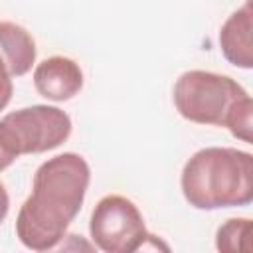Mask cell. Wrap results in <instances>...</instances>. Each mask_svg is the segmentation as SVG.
<instances>
[{
  "label": "cell",
  "instance_id": "cell-2",
  "mask_svg": "<svg viewBox=\"0 0 253 253\" xmlns=\"http://www.w3.org/2000/svg\"><path fill=\"white\" fill-rule=\"evenodd\" d=\"M182 194L198 210L249 206L253 200V156L227 146L202 148L182 170Z\"/></svg>",
  "mask_w": 253,
  "mask_h": 253
},
{
  "label": "cell",
  "instance_id": "cell-11",
  "mask_svg": "<svg viewBox=\"0 0 253 253\" xmlns=\"http://www.w3.org/2000/svg\"><path fill=\"white\" fill-rule=\"evenodd\" d=\"M20 154L22 150H20L16 134L4 121H0V170L8 168Z\"/></svg>",
  "mask_w": 253,
  "mask_h": 253
},
{
  "label": "cell",
  "instance_id": "cell-8",
  "mask_svg": "<svg viewBox=\"0 0 253 253\" xmlns=\"http://www.w3.org/2000/svg\"><path fill=\"white\" fill-rule=\"evenodd\" d=\"M0 57L12 77L26 75L36 61V42L30 32L14 22H0Z\"/></svg>",
  "mask_w": 253,
  "mask_h": 253
},
{
  "label": "cell",
  "instance_id": "cell-12",
  "mask_svg": "<svg viewBox=\"0 0 253 253\" xmlns=\"http://www.w3.org/2000/svg\"><path fill=\"white\" fill-rule=\"evenodd\" d=\"M12 91H14V87H12V75H10L4 59L0 57V111L10 103Z\"/></svg>",
  "mask_w": 253,
  "mask_h": 253
},
{
  "label": "cell",
  "instance_id": "cell-10",
  "mask_svg": "<svg viewBox=\"0 0 253 253\" xmlns=\"http://www.w3.org/2000/svg\"><path fill=\"white\" fill-rule=\"evenodd\" d=\"M251 115H253V101L251 97H243L235 107L233 111L229 113V119L225 123V126L229 128V132L243 140V142H251L253 136H251V128H253V121H251Z\"/></svg>",
  "mask_w": 253,
  "mask_h": 253
},
{
  "label": "cell",
  "instance_id": "cell-9",
  "mask_svg": "<svg viewBox=\"0 0 253 253\" xmlns=\"http://www.w3.org/2000/svg\"><path fill=\"white\" fill-rule=\"evenodd\" d=\"M215 247L219 251H251V219L231 217L227 219L215 235Z\"/></svg>",
  "mask_w": 253,
  "mask_h": 253
},
{
  "label": "cell",
  "instance_id": "cell-3",
  "mask_svg": "<svg viewBox=\"0 0 253 253\" xmlns=\"http://www.w3.org/2000/svg\"><path fill=\"white\" fill-rule=\"evenodd\" d=\"M249 93L229 75L192 69L178 77L174 85V105L178 113L198 125L225 126L233 107Z\"/></svg>",
  "mask_w": 253,
  "mask_h": 253
},
{
  "label": "cell",
  "instance_id": "cell-6",
  "mask_svg": "<svg viewBox=\"0 0 253 253\" xmlns=\"http://www.w3.org/2000/svg\"><path fill=\"white\" fill-rule=\"evenodd\" d=\"M36 91L49 101H67L83 87V71L77 61L63 55H51L34 69Z\"/></svg>",
  "mask_w": 253,
  "mask_h": 253
},
{
  "label": "cell",
  "instance_id": "cell-4",
  "mask_svg": "<svg viewBox=\"0 0 253 253\" xmlns=\"http://www.w3.org/2000/svg\"><path fill=\"white\" fill-rule=\"evenodd\" d=\"M89 233L105 253L138 251L150 237L138 208L119 194H109L97 202L89 219Z\"/></svg>",
  "mask_w": 253,
  "mask_h": 253
},
{
  "label": "cell",
  "instance_id": "cell-7",
  "mask_svg": "<svg viewBox=\"0 0 253 253\" xmlns=\"http://www.w3.org/2000/svg\"><path fill=\"white\" fill-rule=\"evenodd\" d=\"M251 2L247 0L237 8L219 30V47L223 57L241 69L253 67V43H251Z\"/></svg>",
  "mask_w": 253,
  "mask_h": 253
},
{
  "label": "cell",
  "instance_id": "cell-5",
  "mask_svg": "<svg viewBox=\"0 0 253 253\" xmlns=\"http://www.w3.org/2000/svg\"><path fill=\"white\" fill-rule=\"evenodd\" d=\"M18 138L22 154H38L57 148L71 134V119L57 107L32 105L2 119Z\"/></svg>",
  "mask_w": 253,
  "mask_h": 253
},
{
  "label": "cell",
  "instance_id": "cell-1",
  "mask_svg": "<svg viewBox=\"0 0 253 253\" xmlns=\"http://www.w3.org/2000/svg\"><path fill=\"white\" fill-rule=\"evenodd\" d=\"M89 180V164L75 152L45 160L36 170L32 196L22 204L16 217L20 243L32 251L57 247L83 206Z\"/></svg>",
  "mask_w": 253,
  "mask_h": 253
},
{
  "label": "cell",
  "instance_id": "cell-13",
  "mask_svg": "<svg viewBox=\"0 0 253 253\" xmlns=\"http://www.w3.org/2000/svg\"><path fill=\"white\" fill-rule=\"evenodd\" d=\"M8 210H10V198H8L6 186L0 182V223L6 219V215H8Z\"/></svg>",
  "mask_w": 253,
  "mask_h": 253
}]
</instances>
